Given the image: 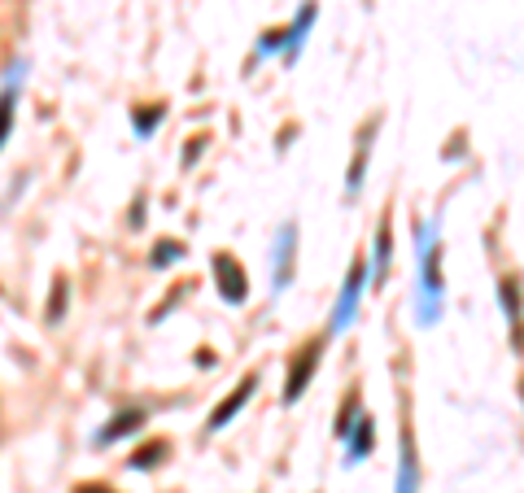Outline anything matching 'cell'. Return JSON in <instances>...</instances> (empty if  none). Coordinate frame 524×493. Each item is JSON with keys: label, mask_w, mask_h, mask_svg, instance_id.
Segmentation results:
<instances>
[{"label": "cell", "mask_w": 524, "mask_h": 493, "mask_svg": "<svg viewBox=\"0 0 524 493\" xmlns=\"http://www.w3.org/2000/svg\"><path fill=\"white\" fill-rule=\"evenodd\" d=\"M214 275H219V293L228 297V302H245V271H241V262L228 258V254H219L214 258Z\"/></svg>", "instance_id": "1"}, {"label": "cell", "mask_w": 524, "mask_h": 493, "mask_svg": "<svg viewBox=\"0 0 524 493\" xmlns=\"http://www.w3.org/2000/svg\"><path fill=\"white\" fill-rule=\"evenodd\" d=\"M315 367H319V341L302 350V363H293V371H289V389H284V402H297V398H302L306 384H311V371H315Z\"/></svg>", "instance_id": "2"}, {"label": "cell", "mask_w": 524, "mask_h": 493, "mask_svg": "<svg viewBox=\"0 0 524 493\" xmlns=\"http://www.w3.org/2000/svg\"><path fill=\"white\" fill-rule=\"evenodd\" d=\"M359 284H363V262H354L350 267V280H345V293H341V306H337V319H332V328H345L354 315V302H359Z\"/></svg>", "instance_id": "3"}, {"label": "cell", "mask_w": 524, "mask_h": 493, "mask_svg": "<svg viewBox=\"0 0 524 493\" xmlns=\"http://www.w3.org/2000/svg\"><path fill=\"white\" fill-rule=\"evenodd\" d=\"M249 393H254V380H245V384L232 393L228 402H219V406H214V415H210V428H228V419H236V411H241V406L249 402Z\"/></svg>", "instance_id": "4"}, {"label": "cell", "mask_w": 524, "mask_h": 493, "mask_svg": "<svg viewBox=\"0 0 524 493\" xmlns=\"http://www.w3.org/2000/svg\"><path fill=\"white\" fill-rule=\"evenodd\" d=\"M415 480H420V472H415V446H411V437H402V463H398V493H415Z\"/></svg>", "instance_id": "5"}, {"label": "cell", "mask_w": 524, "mask_h": 493, "mask_svg": "<svg viewBox=\"0 0 524 493\" xmlns=\"http://www.w3.org/2000/svg\"><path fill=\"white\" fill-rule=\"evenodd\" d=\"M140 419H145L140 411H127V415H118L114 424L105 428V441H114V437H127V432H136V428H140Z\"/></svg>", "instance_id": "6"}, {"label": "cell", "mask_w": 524, "mask_h": 493, "mask_svg": "<svg viewBox=\"0 0 524 493\" xmlns=\"http://www.w3.org/2000/svg\"><path fill=\"white\" fill-rule=\"evenodd\" d=\"M372 450V415L359 419V432H354V446H350V459H363Z\"/></svg>", "instance_id": "7"}, {"label": "cell", "mask_w": 524, "mask_h": 493, "mask_svg": "<svg viewBox=\"0 0 524 493\" xmlns=\"http://www.w3.org/2000/svg\"><path fill=\"white\" fill-rule=\"evenodd\" d=\"M162 459H166V446H162V441H153V446H145V450L136 454V467H153V463H162Z\"/></svg>", "instance_id": "8"}, {"label": "cell", "mask_w": 524, "mask_h": 493, "mask_svg": "<svg viewBox=\"0 0 524 493\" xmlns=\"http://www.w3.org/2000/svg\"><path fill=\"white\" fill-rule=\"evenodd\" d=\"M389 262V223H380V236H376V275L385 271Z\"/></svg>", "instance_id": "9"}, {"label": "cell", "mask_w": 524, "mask_h": 493, "mask_svg": "<svg viewBox=\"0 0 524 493\" xmlns=\"http://www.w3.org/2000/svg\"><path fill=\"white\" fill-rule=\"evenodd\" d=\"M9 118H14V92L0 96V144H5V136H9Z\"/></svg>", "instance_id": "10"}, {"label": "cell", "mask_w": 524, "mask_h": 493, "mask_svg": "<svg viewBox=\"0 0 524 493\" xmlns=\"http://www.w3.org/2000/svg\"><path fill=\"white\" fill-rule=\"evenodd\" d=\"M62 310H66V284H57L53 297H49V319L57 323V319H62Z\"/></svg>", "instance_id": "11"}, {"label": "cell", "mask_w": 524, "mask_h": 493, "mask_svg": "<svg viewBox=\"0 0 524 493\" xmlns=\"http://www.w3.org/2000/svg\"><path fill=\"white\" fill-rule=\"evenodd\" d=\"M175 258H180V245H175V240H162L158 254H153V262H158V267H166V262H175Z\"/></svg>", "instance_id": "12"}, {"label": "cell", "mask_w": 524, "mask_h": 493, "mask_svg": "<svg viewBox=\"0 0 524 493\" xmlns=\"http://www.w3.org/2000/svg\"><path fill=\"white\" fill-rule=\"evenodd\" d=\"M503 306H507V319H516V280H503Z\"/></svg>", "instance_id": "13"}, {"label": "cell", "mask_w": 524, "mask_h": 493, "mask_svg": "<svg viewBox=\"0 0 524 493\" xmlns=\"http://www.w3.org/2000/svg\"><path fill=\"white\" fill-rule=\"evenodd\" d=\"M158 118H162V105H149V114H140V118H136V127H140V131H149L153 123H158Z\"/></svg>", "instance_id": "14"}, {"label": "cell", "mask_w": 524, "mask_h": 493, "mask_svg": "<svg viewBox=\"0 0 524 493\" xmlns=\"http://www.w3.org/2000/svg\"><path fill=\"white\" fill-rule=\"evenodd\" d=\"M75 493H114V489H105V485H79Z\"/></svg>", "instance_id": "15"}]
</instances>
